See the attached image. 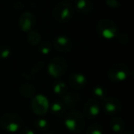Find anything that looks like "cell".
Listing matches in <instances>:
<instances>
[{"label":"cell","instance_id":"18","mask_svg":"<svg viewBox=\"0 0 134 134\" xmlns=\"http://www.w3.org/2000/svg\"><path fill=\"white\" fill-rule=\"evenodd\" d=\"M20 93L26 98L32 97L35 94V88L31 84L25 83L20 88Z\"/></svg>","mask_w":134,"mask_h":134},{"label":"cell","instance_id":"8","mask_svg":"<svg viewBox=\"0 0 134 134\" xmlns=\"http://www.w3.org/2000/svg\"><path fill=\"white\" fill-rule=\"evenodd\" d=\"M35 24V18L32 13L24 12L19 18V26L24 32H29L33 30Z\"/></svg>","mask_w":134,"mask_h":134},{"label":"cell","instance_id":"29","mask_svg":"<svg viewBox=\"0 0 134 134\" xmlns=\"http://www.w3.org/2000/svg\"><path fill=\"white\" fill-rule=\"evenodd\" d=\"M46 134H52V133H46Z\"/></svg>","mask_w":134,"mask_h":134},{"label":"cell","instance_id":"13","mask_svg":"<svg viewBox=\"0 0 134 134\" xmlns=\"http://www.w3.org/2000/svg\"><path fill=\"white\" fill-rule=\"evenodd\" d=\"M93 2L91 0H77V9L82 13H88L93 9Z\"/></svg>","mask_w":134,"mask_h":134},{"label":"cell","instance_id":"7","mask_svg":"<svg viewBox=\"0 0 134 134\" xmlns=\"http://www.w3.org/2000/svg\"><path fill=\"white\" fill-rule=\"evenodd\" d=\"M31 108L37 115H44L49 109V102L46 97L42 95L35 97L31 102Z\"/></svg>","mask_w":134,"mask_h":134},{"label":"cell","instance_id":"15","mask_svg":"<svg viewBox=\"0 0 134 134\" xmlns=\"http://www.w3.org/2000/svg\"><path fill=\"white\" fill-rule=\"evenodd\" d=\"M110 126L111 130L115 133H122V130L124 129L125 124L122 119L120 118H114L111 120Z\"/></svg>","mask_w":134,"mask_h":134},{"label":"cell","instance_id":"28","mask_svg":"<svg viewBox=\"0 0 134 134\" xmlns=\"http://www.w3.org/2000/svg\"><path fill=\"white\" fill-rule=\"evenodd\" d=\"M120 134H131L130 133H128V132H126V133H120Z\"/></svg>","mask_w":134,"mask_h":134},{"label":"cell","instance_id":"2","mask_svg":"<svg viewBox=\"0 0 134 134\" xmlns=\"http://www.w3.org/2000/svg\"><path fill=\"white\" fill-rule=\"evenodd\" d=\"M0 126L8 132L14 133L24 127V122L19 115L13 113H8L2 116Z\"/></svg>","mask_w":134,"mask_h":134},{"label":"cell","instance_id":"1","mask_svg":"<svg viewBox=\"0 0 134 134\" xmlns=\"http://www.w3.org/2000/svg\"><path fill=\"white\" fill-rule=\"evenodd\" d=\"M64 125L70 131L80 133L85 126L84 115L79 111H71L65 115Z\"/></svg>","mask_w":134,"mask_h":134},{"label":"cell","instance_id":"25","mask_svg":"<svg viewBox=\"0 0 134 134\" xmlns=\"http://www.w3.org/2000/svg\"><path fill=\"white\" fill-rule=\"evenodd\" d=\"M93 93L99 98H104V90L101 87H96L93 90Z\"/></svg>","mask_w":134,"mask_h":134},{"label":"cell","instance_id":"26","mask_svg":"<svg viewBox=\"0 0 134 134\" xmlns=\"http://www.w3.org/2000/svg\"><path fill=\"white\" fill-rule=\"evenodd\" d=\"M106 4L108 6L113 8V9H116L119 8L120 4L118 0H106Z\"/></svg>","mask_w":134,"mask_h":134},{"label":"cell","instance_id":"21","mask_svg":"<svg viewBox=\"0 0 134 134\" xmlns=\"http://www.w3.org/2000/svg\"><path fill=\"white\" fill-rule=\"evenodd\" d=\"M35 126L37 129L40 130H42V131H45L46 130L49 129V122L46 119H40L36 121L35 122Z\"/></svg>","mask_w":134,"mask_h":134},{"label":"cell","instance_id":"11","mask_svg":"<svg viewBox=\"0 0 134 134\" xmlns=\"http://www.w3.org/2000/svg\"><path fill=\"white\" fill-rule=\"evenodd\" d=\"M84 115L87 118H95L100 113V106L96 100H90L84 105Z\"/></svg>","mask_w":134,"mask_h":134},{"label":"cell","instance_id":"27","mask_svg":"<svg viewBox=\"0 0 134 134\" xmlns=\"http://www.w3.org/2000/svg\"><path fill=\"white\" fill-rule=\"evenodd\" d=\"M20 134H35V133L29 127H23L20 130Z\"/></svg>","mask_w":134,"mask_h":134},{"label":"cell","instance_id":"9","mask_svg":"<svg viewBox=\"0 0 134 134\" xmlns=\"http://www.w3.org/2000/svg\"><path fill=\"white\" fill-rule=\"evenodd\" d=\"M102 107L104 111L109 115H116L122 109L121 102L115 97H104Z\"/></svg>","mask_w":134,"mask_h":134},{"label":"cell","instance_id":"24","mask_svg":"<svg viewBox=\"0 0 134 134\" xmlns=\"http://www.w3.org/2000/svg\"><path fill=\"white\" fill-rule=\"evenodd\" d=\"M117 39L118 41L121 43V44H123V45H126L130 42V38L129 36L125 34V33H121L119 35H117Z\"/></svg>","mask_w":134,"mask_h":134},{"label":"cell","instance_id":"22","mask_svg":"<svg viewBox=\"0 0 134 134\" xmlns=\"http://www.w3.org/2000/svg\"><path fill=\"white\" fill-rule=\"evenodd\" d=\"M10 55V49L5 45L0 46V59H6Z\"/></svg>","mask_w":134,"mask_h":134},{"label":"cell","instance_id":"5","mask_svg":"<svg viewBox=\"0 0 134 134\" xmlns=\"http://www.w3.org/2000/svg\"><path fill=\"white\" fill-rule=\"evenodd\" d=\"M129 75L128 67L122 64L118 63L111 67L108 71V77L111 80L115 82H122L127 79Z\"/></svg>","mask_w":134,"mask_h":134},{"label":"cell","instance_id":"30","mask_svg":"<svg viewBox=\"0 0 134 134\" xmlns=\"http://www.w3.org/2000/svg\"><path fill=\"white\" fill-rule=\"evenodd\" d=\"M68 1H69V0H68Z\"/></svg>","mask_w":134,"mask_h":134},{"label":"cell","instance_id":"10","mask_svg":"<svg viewBox=\"0 0 134 134\" xmlns=\"http://www.w3.org/2000/svg\"><path fill=\"white\" fill-rule=\"evenodd\" d=\"M54 48L62 53H68L72 48V43L71 39L65 35L57 36L53 42Z\"/></svg>","mask_w":134,"mask_h":134},{"label":"cell","instance_id":"17","mask_svg":"<svg viewBox=\"0 0 134 134\" xmlns=\"http://www.w3.org/2000/svg\"><path fill=\"white\" fill-rule=\"evenodd\" d=\"M27 41L32 46L38 45L41 42V35L39 32H38L37 31H34V30H31V31H29L27 35Z\"/></svg>","mask_w":134,"mask_h":134},{"label":"cell","instance_id":"3","mask_svg":"<svg viewBox=\"0 0 134 134\" xmlns=\"http://www.w3.org/2000/svg\"><path fill=\"white\" fill-rule=\"evenodd\" d=\"M97 30L98 34L106 39H112L115 38L119 31L116 24L108 18L101 19L97 24Z\"/></svg>","mask_w":134,"mask_h":134},{"label":"cell","instance_id":"12","mask_svg":"<svg viewBox=\"0 0 134 134\" xmlns=\"http://www.w3.org/2000/svg\"><path fill=\"white\" fill-rule=\"evenodd\" d=\"M86 79L84 75L81 73H74L69 78V84L75 90L82 89L85 86Z\"/></svg>","mask_w":134,"mask_h":134},{"label":"cell","instance_id":"4","mask_svg":"<svg viewBox=\"0 0 134 134\" xmlns=\"http://www.w3.org/2000/svg\"><path fill=\"white\" fill-rule=\"evenodd\" d=\"M74 13L73 6L68 2H62L58 3L53 9V17L57 21L66 22L69 20Z\"/></svg>","mask_w":134,"mask_h":134},{"label":"cell","instance_id":"20","mask_svg":"<svg viewBox=\"0 0 134 134\" xmlns=\"http://www.w3.org/2000/svg\"><path fill=\"white\" fill-rule=\"evenodd\" d=\"M86 134H103L102 127L98 124H93L88 128Z\"/></svg>","mask_w":134,"mask_h":134},{"label":"cell","instance_id":"6","mask_svg":"<svg viewBox=\"0 0 134 134\" xmlns=\"http://www.w3.org/2000/svg\"><path fill=\"white\" fill-rule=\"evenodd\" d=\"M67 62L62 57H55L49 64L48 71L49 75L54 78L61 76L67 70Z\"/></svg>","mask_w":134,"mask_h":134},{"label":"cell","instance_id":"14","mask_svg":"<svg viewBox=\"0 0 134 134\" xmlns=\"http://www.w3.org/2000/svg\"><path fill=\"white\" fill-rule=\"evenodd\" d=\"M79 99V96L77 93H69L64 96L62 99L63 104L66 108H72L78 103Z\"/></svg>","mask_w":134,"mask_h":134},{"label":"cell","instance_id":"23","mask_svg":"<svg viewBox=\"0 0 134 134\" xmlns=\"http://www.w3.org/2000/svg\"><path fill=\"white\" fill-rule=\"evenodd\" d=\"M65 90H66V85L62 82H59L56 83V85L54 86V92L56 93L62 94L65 92Z\"/></svg>","mask_w":134,"mask_h":134},{"label":"cell","instance_id":"16","mask_svg":"<svg viewBox=\"0 0 134 134\" xmlns=\"http://www.w3.org/2000/svg\"><path fill=\"white\" fill-rule=\"evenodd\" d=\"M66 107L63 104L62 101H57L54 102L51 106V111L52 112L57 115V116H61L65 113Z\"/></svg>","mask_w":134,"mask_h":134},{"label":"cell","instance_id":"19","mask_svg":"<svg viewBox=\"0 0 134 134\" xmlns=\"http://www.w3.org/2000/svg\"><path fill=\"white\" fill-rule=\"evenodd\" d=\"M52 49V44L48 42V41H45V42H42L41 43H39V51L46 55V54H49L50 53Z\"/></svg>","mask_w":134,"mask_h":134}]
</instances>
